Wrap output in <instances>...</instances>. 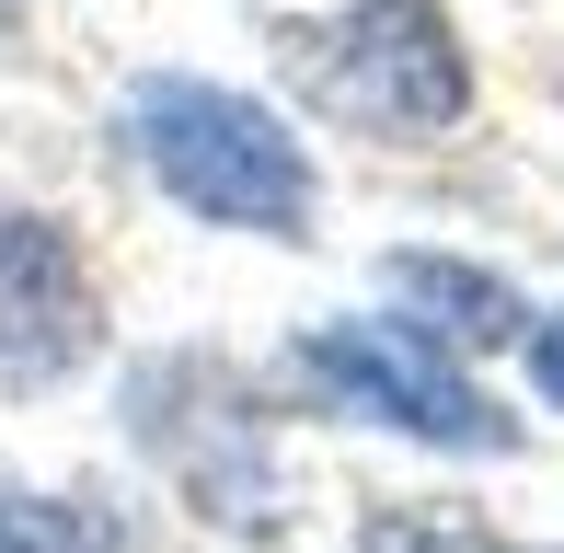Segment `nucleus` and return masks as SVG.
Wrapping results in <instances>:
<instances>
[{
	"label": "nucleus",
	"instance_id": "obj_1",
	"mask_svg": "<svg viewBox=\"0 0 564 553\" xmlns=\"http://www.w3.org/2000/svg\"><path fill=\"white\" fill-rule=\"evenodd\" d=\"M127 139H139L150 185L173 208L219 219V231H265V242H300L323 208L312 185V150L289 139V116L253 105L230 82H196V69H150L127 93Z\"/></svg>",
	"mask_w": 564,
	"mask_h": 553
},
{
	"label": "nucleus",
	"instance_id": "obj_2",
	"mask_svg": "<svg viewBox=\"0 0 564 553\" xmlns=\"http://www.w3.org/2000/svg\"><path fill=\"white\" fill-rule=\"evenodd\" d=\"M276 69L357 139H449L473 116V58H460L438 0H346L323 23L276 35Z\"/></svg>",
	"mask_w": 564,
	"mask_h": 553
},
{
	"label": "nucleus",
	"instance_id": "obj_3",
	"mask_svg": "<svg viewBox=\"0 0 564 553\" xmlns=\"http://www.w3.org/2000/svg\"><path fill=\"white\" fill-rule=\"evenodd\" d=\"M300 381L335 415L426 438V449H473V462L519 449V415L460 369V346L415 335V323H312V335H300Z\"/></svg>",
	"mask_w": 564,
	"mask_h": 553
},
{
	"label": "nucleus",
	"instance_id": "obj_4",
	"mask_svg": "<svg viewBox=\"0 0 564 553\" xmlns=\"http://www.w3.org/2000/svg\"><path fill=\"white\" fill-rule=\"evenodd\" d=\"M127 426L162 449V473L219 519V531H276V519H289L276 438H265L253 392L230 381L219 358H150V369H139V392H127Z\"/></svg>",
	"mask_w": 564,
	"mask_h": 553
},
{
	"label": "nucleus",
	"instance_id": "obj_5",
	"mask_svg": "<svg viewBox=\"0 0 564 553\" xmlns=\"http://www.w3.org/2000/svg\"><path fill=\"white\" fill-rule=\"evenodd\" d=\"M93 346H105L93 254L69 242V219L0 196V381L12 392H58L69 369H93Z\"/></svg>",
	"mask_w": 564,
	"mask_h": 553
},
{
	"label": "nucleus",
	"instance_id": "obj_6",
	"mask_svg": "<svg viewBox=\"0 0 564 553\" xmlns=\"http://www.w3.org/2000/svg\"><path fill=\"white\" fill-rule=\"evenodd\" d=\"M392 289H403V323H415V335H438V346H460V358H484V346L530 335L519 289H507V276H484V265H449V254H392Z\"/></svg>",
	"mask_w": 564,
	"mask_h": 553
},
{
	"label": "nucleus",
	"instance_id": "obj_7",
	"mask_svg": "<svg viewBox=\"0 0 564 553\" xmlns=\"http://www.w3.org/2000/svg\"><path fill=\"white\" fill-rule=\"evenodd\" d=\"M357 553H496V531L449 496H392V508L357 519Z\"/></svg>",
	"mask_w": 564,
	"mask_h": 553
},
{
	"label": "nucleus",
	"instance_id": "obj_8",
	"mask_svg": "<svg viewBox=\"0 0 564 553\" xmlns=\"http://www.w3.org/2000/svg\"><path fill=\"white\" fill-rule=\"evenodd\" d=\"M0 553H93V531H82V508H58V496L0 485Z\"/></svg>",
	"mask_w": 564,
	"mask_h": 553
},
{
	"label": "nucleus",
	"instance_id": "obj_9",
	"mask_svg": "<svg viewBox=\"0 0 564 553\" xmlns=\"http://www.w3.org/2000/svg\"><path fill=\"white\" fill-rule=\"evenodd\" d=\"M530 392H542V404L564 415V312H542V323H530Z\"/></svg>",
	"mask_w": 564,
	"mask_h": 553
},
{
	"label": "nucleus",
	"instance_id": "obj_10",
	"mask_svg": "<svg viewBox=\"0 0 564 553\" xmlns=\"http://www.w3.org/2000/svg\"><path fill=\"white\" fill-rule=\"evenodd\" d=\"M0 23H12V0H0Z\"/></svg>",
	"mask_w": 564,
	"mask_h": 553
}]
</instances>
